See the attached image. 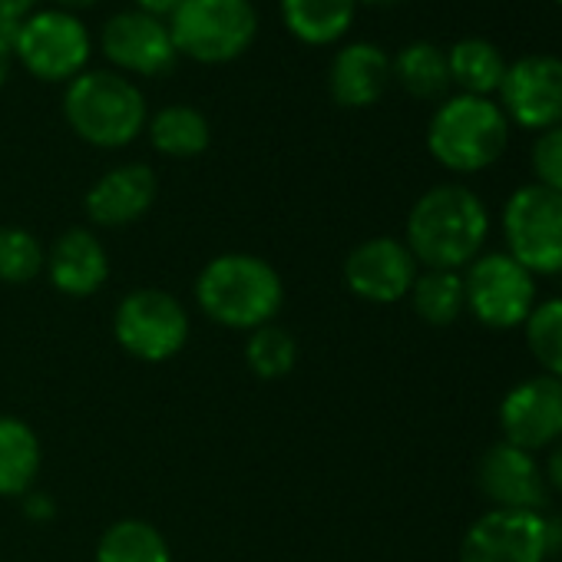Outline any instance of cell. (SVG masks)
I'll return each instance as SVG.
<instances>
[{
  "label": "cell",
  "instance_id": "18",
  "mask_svg": "<svg viewBox=\"0 0 562 562\" xmlns=\"http://www.w3.org/2000/svg\"><path fill=\"white\" fill-rule=\"evenodd\" d=\"M391 80V57L368 41L341 47L328 70L331 100L345 110L374 106L387 93Z\"/></svg>",
  "mask_w": 562,
  "mask_h": 562
},
{
  "label": "cell",
  "instance_id": "15",
  "mask_svg": "<svg viewBox=\"0 0 562 562\" xmlns=\"http://www.w3.org/2000/svg\"><path fill=\"white\" fill-rule=\"evenodd\" d=\"M476 486L493 509H536L542 513L549 483L536 453L519 450L506 440L483 450L476 463Z\"/></svg>",
  "mask_w": 562,
  "mask_h": 562
},
{
  "label": "cell",
  "instance_id": "13",
  "mask_svg": "<svg viewBox=\"0 0 562 562\" xmlns=\"http://www.w3.org/2000/svg\"><path fill=\"white\" fill-rule=\"evenodd\" d=\"M503 440L519 450H546L562 440V381L539 374L519 381L499 404Z\"/></svg>",
  "mask_w": 562,
  "mask_h": 562
},
{
  "label": "cell",
  "instance_id": "29",
  "mask_svg": "<svg viewBox=\"0 0 562 562\" xmlns=\"http://www.w3.org/2000/svg\"><path fill=\"white\" fill-rule=\"evenodd\" d=\"M532 172L536 182L562 192V123L552 130H542L532 143Z\"/></svg>",
  "mask_w": 562,
  "mask_h": 562
},
{
  "label": "cell",
  "instance_id": "21",
  "mask_svg": "<svg viewBox=\"0 0 562 562\" xmlns=\"http://www.w3.org/2000/svg\"><path fill=\"white\" fill-rule=\"evenodd\" d=\"M146 133H149L153 149L169 159H195L212 143L209 120L195 106H182V103L162 106L159 113H153L146 120Z\"/></svg>",
  "mask_w": 562,
  "mask_h": 562
},
{
  "label": "cell",
  "instance_id": "24",
  "mask_svg": "<svg viewBox=\"0 0 562 562\" xmlns=\"http://www.w3.org/2000/svg\"><path fill=\"white\" fill-rule=\"evenodd\" d=\"M391 77L401 83L404 93L414 100H437L450 90V70H447V54L430 44V41H414L407 44L394 60H391Z\"/></svg>",
  "mask_w": 562,
  "mask_h": 562
},
{
  "label": "cell",
  "instance_id": "14",
  "mask_svg": "<svg viewBox=\"0 0 562 562\" xmlns=\"http://www.w3.org/2000/svg\"><path fill=\"white\" fill-rule=\"evenodd\" d=\"M103 57L136 77H159L169 74L179 60L176 44L169 37V24L159 18H149L143 11H120L103 24L100 34Z\"/></svg>",
  "mask_w": 562,
  "mask_h": 562
},
{
  "label": "cell",
  "instance_id": "31",
  "mask_svg": "<svg viewBox=\"0 0 562 562\" xmlns=\"http://www.w3.org/2000/svg\"><path fill=\"white\" fill-rule=\"evenodd\" d=\"M24 499V516L27 519H34V522H47V519H54L57 516V503H54V496L50 493H41V490H31L27 496H21Z\"/></svg>",
  "mask_w": 562,
  "mask_h": 562
},
{
  "label": "cell",
  "instance_id": "28",
  "mask_svg": "<svg viewBox=\"0 0 562 562\" xmlns=\"http://www.w3.org/2000/svg\"><path fill=\"white\" fill-rule=\"evenodd\" d=\"M47 265V251L41 238L27 228L4 225L0 228V281L8 285H27Z\"/></svg>",
  "mask_w": 562,
  "mask_h": 562
},
{
  "label": "cell",
  "instance_id": "30",
  "mask_svg": "<svg viewBox=\"0 0 562 562\" xmlns=\"http://www.w3.org/2000/svg\"><path fill=\"white\" fill-rule=\"evenodd\" d=\"M37 0H0V37L14 41L18 27L31 18Z\"/></svg>",
  "mask_w": 562,
  "mask_h": 562
},
{
  "label": "cell",
  "instance_id": "4",
  "mask_svg": "<svg viewBox=\"0 0 562 562\" xmlns=\"http://www.w3.org/2000/svg\"><path fill=\"white\" fill-rule=\"evenodd\" d=\"M509 143V120L486 97H450L437 106L427 126L430 156L460 176L490 169Z\"/></svg>",
  "mask_w": 562,
  "mask_h": 562
},
{
  "label": "cell",
  "instance_id": "27",
  "mask_svg": "<svg viewBox=\"0 0 562 562\" xmlns=\"http://www.w3.org/2000/svg\"><path fill=\"white\" fill-rule=\"evenodd\" d=\"M526 345L539 361L542 374L562 381V299H549L526 318Z\"/></svg>",
  "mask_w": 562,
  "mask_h": 562
},
{
  "label": "cell",
  "instance_id": "2",
  "mask_svg": "<svg viewBox=\"0 0 562 562\" xmlns=\"http://www.w3.org/2000/svg\"><path fill=\"white\" fill-rule=\"evenodd\" d=\"M195 305L209 322L228 331H255L278 318L285 305V281L258 255L225 251L202 265L195 278Z\"/></svg>",
  "mask_w": 562,
  "mask_h": 562
},
{
  "label": "cell",
  "instance_id": "32",
  "mask_svg": "<svg viewBox=\"0 0 562 562\" xmlns=\"http://www.w3.org/2000/svg\"><path fill=\"white\" fill-rule=\"evenodd\" d=\"M542 473H546V483L562 493V440L549 447V457H546V470Z\"/></svg>",
  "mask_w": 562,
  "mask_h": 562
},
{
  "label": "cell",
  "instance_id": "5",
  "mask_svg": "<svg viewBox=\"0 0 562 562\" xmlns=\"http://www.w3.org/2000/svg\"><path fill=\"white\" fill-rule=\"evenodd\" d=\"M166 24L176 54L209 67L238 60L258 34L251 0H182Z\"/></svg>",
  "mask_w": 562,
  "mask_h": 562
},
{
  "label": "cell",
  "instance_id": "8",
  "mask_svg": "<svg viewBox=\"0 0 562 562\" xmlns=\"http://www.w3.org/2000/svg\"><path fill=\"white\" fill-rule=\"evenodd\" d=\"M506 255L532 274L562 271V192L539 182L519 186L503 205Z\"/></svg>",
  "mask_w": 562,
  "mask_h": 562
},
{
  "label": "cell",
  "instance_id": "33",
  "mask_svg": "<svg viewBox=\"0 0 562 562\" xmlns=\"http://www.w3.org/2000/svg\"><path fill=\"white\" fill-rule=\"evenodd\" d=\"M179 4H182V0H136V11H143L149 18H159V21H169Z\"/></svg>",
  "mask_w": 562,
  "mask_h": 562
},
{
  "label": "cell",
  "instance_id": "10",
  "mask_svg": "<svg viewBox=\"0 0 562 562\" xmlns=\"http://www.w3.org/2000/svg\"><path fill=\"white\" fill-rule=\"evenodd\" d=\"M549 516L536 509H490L460 539V562H546Z\"/></svg>",
  "mask_w": 562,
  "mask_h": 562
},
{
  "label": "cell",
  "instance_id": "25",
  "mask_svg": "<svg viewBox=\"0 0 562 562\" xmlns=\"http://www.w3.org/2000/svg\"><path fill=\"white\" fill-rule=\"evenodd\" d=\"M93 562H172V549L153 522L120 519L103 529Z\"/></svg>",
  "mask_w": 562,
  "mask_h": 562
},
{
  "label": "cell",
  "instance_id": "22",
  "mask_svg": "<svg viewBox=\"0 0 562 562\" xmlns=\"http://www.w3.org/2000/svg\"><path fill=\"white\" fill-rule=\"evenodd\" d=\"M447 70H450V83H457L460 93L490 100L503 83L506 60L490 41L467 37V41H457L447 50Z\"/></svg>",
  "mask_w": 562,
  "mask_h": 562
},
{
  "label": "cell",
  "instance_id": "9",
  "mask_svg": "<svg viewBox=\"0 0 562 562\" xmlns=\"http://www.w3.org/2000/svg\"><path fill=\"white\" fill-rule=\"evenodd\" d=\"M467 312L493 331L526 325L536 308V274L526 271L513 255L490 251L476 255L463 274Z\"/></svg>",
  "mask_w": 562,
  "mask_h": 562
},
{
  "label": "cell",
  "instance_id": "17",
  "mask_svg": "<svg viewBox=\"0 0 562 562\" xmlns=\"http://www.w3.org/2000/svg\"><path fill=\"white\" fill-rule=\"evenodd\" d=\"M50 285L67 299H90L110 278V255L90 228H67L47 251Z\"/></svg>",
  "mask_w": 562,
  "mask_h": 562
},
{
  "label": "cell",
  "instance_id": "7",
  "mask_svg": "<svg viewBox=\"0 0 562 562\" xmlns=\"http://www.w3.org/2000/svg\"><path fill=\"white\" fill-rule=\"evenodd\" d=\"M14 60L44 83H70L77 80L93 54V37L87 24L70 11H37L31 14L14 41Z\"/></svg>",
  "mask_w": 562,
  "mask_h": 562
},
{
  "label": "cell",
  "instance_id": "16",
  "mask_svg": "<svg viewBox=\"0 0 562 562\" xmlns=\"http://www.w3.org/2000/svg\"><path fill=\"white\" fill-rule=\"evenodd\" d=\"M159 195V179L146 162H123L103 172L87 199L83 209L93 225L100 228H123L139 222Z\"/></svg>",
  "mask_w": 562,
  "mask_h": 562
},
{
  "label": "cell",
  "instance_id": "1",
  "mask_svg": "<svg viewBox=\"0 0 562 562\" xmlns=\"http://www.w3.org/2000/svg\"><path fill=\"white\" fill-rule=\"evenodd\" d=\"M490 235V212L483 199L457 182L427 189L411 215L404 245L424 268L460 271L467 268Z\"/></svg>",
  "mask_w": 562,
  "mask_h": 562
},
{
  "label": "cell",
  "instance_id": "11",
  "mask_svg": "<svg viewBox=\"0 0 562 562\" xmlns=\"http://www.w3.org/2000/svg\"><path fill=\"white\" fill-rule=\"evenodd\" d=\"M499 110L522 130H552L562 123V57L529 54L506 64L499 83Z\"/></svg>",
  "mask_w": 562,
  "mask_h": 562
},
{
  "label": "cell",
  "instance_id": "35",
  "mask_svg": "<svg viewBox=\"0 0 562 562\" xmlns=\"http://www.w3.org/2000/svg\"><path fill=\"white\" fill-rule=\"evenodd\" d=\"M54 4L60 8V11H80V8H93L97 4V0H54Z\"/></svg>",
  "mask_w": 562,
  "mask_h": 562
},
{
  "label": "cell",
  "instance_id": "36",
  "mask_svg": "<svg viewBox=\"0 0 562 562\" xmlns=\"http://www.w3.org/2000/svg\"><path fill=\"white\" fill-rule=\"evenodd\" d=\"M358 4H368V8H394L401 0H358Z\"/></svg>",
  "mask_w": 562,
  "mask_h": 562
},
{
  "label": "cell",
  "instance_id": "23",
  "mask_svg": "<svg viewBox=\"0 0 562 562\" xmlns=\"http://www.w3.org/2000/svg\"><path fill=\"white\" fill-rule=\"evenodd\" d=\"M411 305L417 318L430 328H447L467 312V292H463V274L443 271V268H424L411 289Z\"/></svg>",
  "mask_w": 562,
  "mask_h": 562
},
{
  "label": "cell",
  "instance_id": "3",
  "mask_svg": "<svg viewBox=\"0 0 562 562\" xmlns=\"http://www.w3.org/2000/svg\"><path fill=\"white\" fill-rule=\"evenodd\" d=\"M64 120L97 149H123L146 130L149 110L130 77L116 70H83L67 83Z\"/></svg>",
  "mask_w": 562,
  "mask_h": 562
},
{
  "label": "cell",
  "instance_id": "34",
  "mask_svg": "<svg viewBox=\"0 0 562 562\" xmlns=\"http://www.w3.org/2000/svg\"><path fill=\"white\" fill-rule=\"evenodd\" d=\"M11 64H14L11 41H8V37H0V87H4V83H8V77H11Z\"/></svg>",
  "mask_w": 562,
  "mask_h": 562
},
{
  "label": "cell",
  "instance_id": "20",
  "mask_svg": "<svg viewBox=\"0 0 562 562\" xmlns=\"http://www.w3.org/2000/svg\"><path fill=\"white\" fill-rule=\"evenodd\" d=\"M41 463L44 450L34 427L14 414H0V496H27Z\"/></svg>",
  "mask_w": 562,
  "mask_h": 562
},
{
  "label": "cell",
  "instance_id": "37",
  "mask_svg": "<svg viewBox=\"0 0 562 562\" xmlns=\"http://www.w3.org/2000/svg\"><path fill=\"white\" fill-rule=\"evenodd\" d=\"M555 4H559V8H562V0H555Z\"/></svg>",
  "mask_w": 562,
  "mask_h": 562
},
{
  "label": "cell",
  "instance_id": "26",
  "mask_svg": "<svg viewBox=\"0 0 562 562\" xmlns=\"http://www.w3.org/2000/svg\"><path fill=\"white\" fill-rule=\"evenodd\" d=\"M245 364L258 381H281L289 378L299 364V341L289 328L281 325H261L248 331L245 341Z\"/></svg>",
  "mask_w": 562,
  "mask_h": 562
},
{
  "label": "cell",
  "instance_id": "6",
  "mask_svg": "<svg viewBox=\"0 0 562 562\" xmlns=\"http://www.w3.org/2000/svg\"><path fill=\"white\" fill-rule=\"evenodd\" d=\"M189 331L186 305L162 289H136L113 312L116 345L143 364L172 361L189 345Z\"/></svg>",
  "mask_w": 562,
  "mask_h": 562
},
{
  "label": "cell",
  "instance_id": "19",
  "mask_svg": "<svg viewBox=\"0 0 562 562\" xmlns=\"http://www.w3.org/2000/svg\"><path fill=\"white\" fill-rule=\"evenodd\" d=\"M278 8L281 24L295 41L308 47H328L351 31L358 0H278Z\"/></svg>",
  "mask_w": 562,
  "mask_h": 562
},
{
  "label": "cell",
  "instance_id": "12",
  "mask_svg": "<svg viewBox=\"0 0 562 562\" xmlns=\"http://www.w3.org/2000/svg\"><path fill=\"white\" fill-rule=\"evenodd\" d=\"M420 274L417 258L401 238L378 235L355 245L345 258V285L371 305H394L411 295Z\"/></svg>",
  "mask_w": 562,
  "mask_h": 562
}]
</instances>
